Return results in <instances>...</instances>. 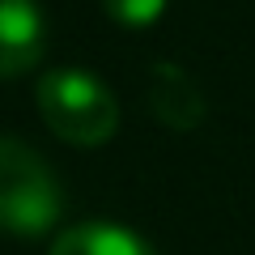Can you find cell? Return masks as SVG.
<instances>
[{
	"mask_svg": "<svg viewBox=\"0 0 255 255\" xmlns=\"http://www.w3.org/2000/svg\"><path fill=\"white\" fill-rule=\"evenodd\" d=\"M64 213V191L51 166L26 140L0 136V230L21 238L47 234Z\"/></svg>",
	"mask_w": 255,
	"mask_h": 255,
	"instance_id": "1",
	"label": "cell"
},
{
	"mask_svg": "<svg viewBox=\"0 0 255 255\" xmlns=\"http://www.w3.org/2000/svg\"><path fill=\"white\" fill-rule=\"evenodd\" d=\"M38 115L68 145H102L119 128V102L98 77L77 68H55L38 81Z\"/></svg>",
	"mask_w": 255,
	"mask_h": 255,
	"instance_id": "2",
	"label": "cell"
},
{
	"mask_svg": "<svg viewBox=\"0 0 255 255\" xmlns=\"http://www.w3.org/2000/svg\"><path fill=\"white\" fill-rule=\"evenodd\" d=\"M47 21L34 0H0V77H17L43 60Z\"/></svg>",
	"mask_w": 255,
	"mask_h": 255,
	"instance_id": "3",
	"label": "cell"
},
{
	"mask_svg": "<svg viewBox=\"0 0 255 255\" xmlns=\"http://www.w3.org/2000/svg\"><path fill=\"white\" fill-rule=\"evenodd\" d=\"M149 107L174 132H191L204 119V94L179 64H157L149 73Z\"/></svg>",
	"mask_w": 255,
	"mask_h": 255,
	"instance_id": "4",
	"label": "cell"
},
{
	"mask_svg": "<svg viewBox=\"0 0 255 255\" xmlns=\"http://www.w3.org/2000/svg\"><path fill=\"white\" fill-rule=\"evenodd\" d=\"M51 255H157L140 234L128 226H111V221H85V226L64 230L51 243Z\"/></svg>",
	"mask_w": 255,
	"mask_h": 255,
	"instance_id": "5",
	"label": "cell"
},
{
	"mask_svg": "<svg viewBox=\"0 0 255 255\" xmlns=\"http://www.w3.org/2000/svg\"><path fill=\"white\" fill-rule=\"evenodd\" d=\"M102 9H107V17L119 21V26L145 30L166 13V0H102Z\"/></svg>",
	"mask_w": 255,
	"mask_h": 255,
	"instance_id": "6",
	"label": "cell"
}]
</instances>
